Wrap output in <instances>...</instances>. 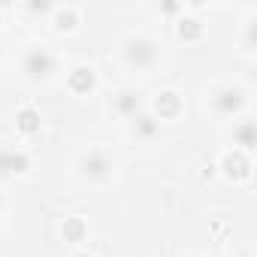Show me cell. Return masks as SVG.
<instances>
[{"label": "cell", "instance_id": "cell-19", "mask_svg": "<svg viewBox=\"0 0 257 257\" xmlns=\"http://www.w3.org/2000/svg\"><path fill=\"white\" fill-rule=\"evenodd\" d=\"M242 257H251V251H245V254H242Z\"/></svg>", "mask_w": 257, "mask_h": 257}, {"label": "cell", "instance_id": "cell-8", "mask_svg": "<svg viewBox=\"0 0 257 257\" xmlns=\"http://www.w3.org/2000/svg\"><path fill=\"white\" fill-rule=\"evenodd\" d=\"M112 109H115V115H121V118L131 121V118H137L143 112V94L134 91V88H121L112 97Z\"/></svg>", "mask_w": 257, "mask_h": 257}, {"label": "cell", "instance_id": "cell-5", "mask_svg": "<svg viewBox=\"0 0 257 257\" xmlns=\"http://www.w3.org/2000/svg\"><path fill=\"white\" fill-rule=\"evenodd\" d=\"M31 170V155L19 146H0V176H25Z\"/></svg>", "mask_w": 257, "mask_h": 257}, {"label": "cell", "instance_id": "cell-14", "mask_svg": "<svg viewBox=\"0 0 257 257\" xmlns=\"http://www.w3.org/2000/svg\"><path fill=\"white\" fill-rule=\"evenodd\" d=\"M61 233H64L67 242H85L88 239V224H85V218H67Z\"/></svg>", "mask_w": 257, "mask_h": 257}, {"label": "cell", "instance_id": "cell-10", "mask_svg": "<svg viewBox=\"0 0 257 257\" xmlns=\"http://www.w3.org/2000/svg\"><path fill=\"white\" fill-rule=\"evenodd\" d=\"M131 131H134L137 140H146V143H149V140H155V137L161 134V121H158L152 112L143 109L137 118H131Z\"/></svg>", "mask_w": 257, "mask_h": 257}, {"label": "cell", "instance_id": "cell-17", "mask_svg": "<svg viewBox=\"0 0 257 257\" xmlns=\"http://www.w3.org/2000/svg\"><path fill=\"white\" fill-rule=\"evenodd\" d=\"M73 257H91V254H85V251H79V254H73Z\"/></svg>", "mask_w": 257, "mask_h": 257}, {"label": "cell", "instance_id": "cell-12", "mask_svg": "<svg viewBox=\"0 0 257 257\" xmlns=\"http://www.w3.org/2000/svg\"><path fill=\"white\" fill-rule=\"evenodd\" d=\"M176 31H179V37H182V40H188V43H194V40H203V37H206V25H203L197 16H182V19H179V25H176Z\"/></svg>", "mask_w": 257, "mask_h": 257}, {"label": "cell", "instance_id": "cell-4", "mask_svg": "<svg viewBox=\"0 0 257 257\" xmlns=\"http://www.w3.org/2000/svg\"><path fill=\"white\" fill-rule=\"evenodd\" d=\"M79 170L88 179H109L112 170H115V161H112V155L106 149H88L79 158Z\"/></svg>", "mask_w": 257, "mask_h": 257}, {"label": "cell", "instance_id": "cell-3", "mask_svg": "<svg viewBox=\"0 0 257 257\" xmlns=\"http://www.w3.org/2000/svg\"><path fill=\"white\" fill-rule=\"evenodd\" d=\"M212 106H215L218 115L233 118V115H239L245 109V91L236 88V85H221V88L212 91Z\"/></svg>", "mask_w": 257, "mask_h": 257}, {"label": "cell", "instance_id": "cell-9", "mask_svg": "<svg viewBox=\"0 0 257 257\" xmlns=\"http://www.w3.org/2000/svg\"><path fill=\"white\" fill-rule=\"evenodd\" d=\"M67 88H70L73 94H91V91L97 88V73H94L91 67L79 64V67H73V70L67 73Z\"/></svg>", "mask_w": 257, "mask_h": 257}, {"label": "cell", "instance_id": "cell-13", "mask_svg": "<svg viewBox=\"0 0 257 257\" xmlns=\"http://www.w3.org/2000/svg\"><path fill=\"white\" fill-rule=\"evenodd\" d=\"M16 127H19L22 134H28V137L40 134V112H37L34 106H22V109L16 112Z\"/></svg>", "mask_w": 257, "mask_h": 257}, {"label": "cell", "instance_id": "cell-2", "mask_svg": "<svg viewBox=\"0 0 257 257\" xmlns=\"http://www.w3.org/2000/svg\"><path fill=\"white\" fill-rule=\"evenodd\" d=\"M124 61L134 70H149L158 61V43L149 37H131L124 43Z\"/></svg>", "mask_w": 257, "mask_h": 257}, {"label": "cell", "instance_id": "cell-1", "mask_svg": "<svg viewBox=\"0 0 257 257\" xmlns=\"http://www.w3.org/2000/svg\"><path fill=\"white\" fill-rule=\"evenodd\" d=\"M22 70L31 79H49L58 70V58H55V52L49 46H31L22 55Z\"/></svg>", "mask_w": 257, "mask_h": 257}, {"label": "cell", "instance_id": "cell-20", "mask_svg": "<svg viewBox=\"0 0 257 257\" xmlns=\"http://www.w3.org/2000/svg\"><path fill=\"white\" fill-rule=\"evenodd\" d=\"M191 257H197V254H191Z\"/></svg>", "mask_w": 257, "mask_h": 257}, {"label": "cell", "instance_id": "cell-11", "mask_svg": "<svg viewBox=\"0 0 257 257\" xmlns=\"http://www.w3.org/2000/svg\"><path fill=\"white\" fill-rule=\"evenodd\" d=\"M233 146H236V152L251 155V149H254V121L251 118H242L233 124Z\"/></svg>", "mask_w": 257, "mask_h": 257}, {"label": "cell", "instance_id": "cell-6", "mask_svg": "<svg viewBox=\"0 0 257 257\" xmlns=\"http://www.w3.org/2000/svg\"><path fill=\"white\" fill-rule=\"evenodd\" d=\"M218 167H221V173H224L230 182H245V179L251 176V170H254V167H251V158H248L245 152H236V149L227 152Z\"/></svg>", "mask_w": 257, "mask_h": 257}, {"label": "cell", "instance_id": "cell-15", "mask_svg": "<svg viewBox=\"0 0 257 257\" xmlns=\"http://www.w3.org/2000/svg\"><path fill=\"white\" fill-rule=\"evenodd\" d=\"M76 19H79V13H76L73 7H61V10H55V28H58V31H70V28H76Z\"/></svg>", "mask_w": 257, "mask_h": 257}, {"label": "cell", "instance_id": "cell-16", "mask_svg": "<svg viewBox=\"0 0 257 257\" xmlns=\"http://www.w3.org/2000/svg\"><path fill=\"white\" fill-rule=\"evenodd\" d=\"M28 10H31V13H49L52 7H49V4H31Z\"/></svg>", "mask_w": 257, "mask_h": 257}, {"label": "cell", "instance_id": "cell-18", "mask_svg": "<svg viewBox=\"0 0 257 257\" xmlns=\"http://www.w3.org/2000/svg\"><path fill=\"white\" fill-rule=\"evenodd\" d=\"M0 212H4V194H0Z\"/></svg>", "mask_w": 257, "mask_h": 257}, {"label": "cell", "instance_id": "cell-7", "mask_svg": "<svg viewBox=\"0 0 257 257\" xmlns=\"http://www.w3.org/2000/svg\"><path fill=\"white\" fill-rule=\"evenodd\" d=\"M182 94L179 91H161L152 103V115L158 121H170V118H179L182 115Z\"/></svg>", "mask_w": 257, "mask_h": 257}]
</instances>
